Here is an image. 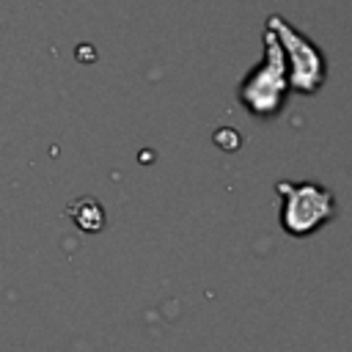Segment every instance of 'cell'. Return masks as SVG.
I'll return each instance as SVG.
<instances>
[{
    "label": "cell",
    "mask_w": 352,
    "mask_h": 352,
    "mask_svg": "<svg viewBox=\"0 0 352 352\" xmlns=\"http://www.w3.org/2000/svg\"><path fill=\"white\" fill-rule=\"evenodd\" d=\"M264 60L248 74V80L239 85V102L253 113V116H272L278 113L283 96H286V60L280 52V44L275 33L267 28L264 33Z\"/></svg>",
    "instance_id": "6da1fadb"
},
{
    "label": "cell",
    "mask_w": 352,
    "mask_h": 352,
    "mask_svg": "<svg viewBox=\"0 0 352 352\" xmlns=\"http://www.w3.org/2000/svg\"><path fill=\"white\" fill-rule=\"evenodd\" d=\"M275 190L283 198L280 226L292 236L314 234L333 217V192L314 182H278Z\"/></svg>",
    "instance_id": "7a4b0ae2"
},
{
    "label": "cell",
    "mask_w": 352,
    "mask_h": 352,
    "mask_svg": "<svg viewBox=\"0 0 352 352\" xmlns=\"http://www.w3.org/2000/svg\"><path fill=\"white\" fill-rule=\"evenodd\" d=\"M283 52V60L289 66V82L292 88L302 91V94H314L322 82H324V58L322 52L314 47V41H308L305 36H300L286 19L280 16H270L267 25Z\"/></svg>",
    "instance_id": "3957f363"
},
{
    "label": "cell",
    "mask_w": 352,
    "mask_h": 352,
    "mask_svg": "<svg viewBox=\"0 0 352 352\" xmlns=\"http://www.w3.org/2000/svg\"><path fill=\"white\" fill-rule=\"evenodd\" d=\"M69 214H72V220H74L82 231H88V234H94V231H99V228L104 226V212H102V206H99L94 198H80V201H74V204L69 206Z\"/></svg>",
    "instance_id": "277c9868"
}]
</instances>
